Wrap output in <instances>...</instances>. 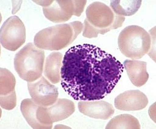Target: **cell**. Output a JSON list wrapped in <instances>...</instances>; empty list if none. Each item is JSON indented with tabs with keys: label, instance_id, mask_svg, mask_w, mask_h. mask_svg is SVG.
<instances>
[{
	"label": "cell",
	"instance_id": "cell-6",
	"mask_svg": "<svg viewBox=\"0 0 156 129\" xmlns=\"http://www.w3.org/2000/svg\"><path fill=\"white\" fill-rule=\"evenodd\" d=\"M86 2V1H53L49 6L43 7V12L46 19L54 23L65 22L73 16H80Z\"/></svg>",
	"mask_w": 156,
	"mask_h": 129
},
{
	"label": "cell",
	"instance_id": "cell-11",
	"mask_svg": "<svg viewBox=\"0 0 156 129\" xmlns=\"http://www.w3.org/2000/svg\"><path fill=\"white\" fill-rule=\"evenodd\" d=\"M80 112L90 118L107 120L112 117L115 110L112 104L103 100L81 101L78 103Z\"/></svg>",
	"mask_w": 156,
	"mask_h": 129
},
{
	"label": "cell",
	"instance_id": "cell-14",
	"mask_svg": "<svg viewBox=\"0 0 156 129\" xmlns=\"http://www.w3.org/2000/svg\"><path fill=\"white\" fill-rule=\"evenodd\" d=\"M39 106L32 99H25L21 103L20 110L28 124L33 129H47L37 120L36 112Z\"/></svg>",
	"mask_w": 156,
	"mask_h": 129
},
{
	"label": "cell",
	"instance_id": "cell-10",
	"mask_svg": "<svg viewBox=\"0 0 156 129\" xmlns=\"http://www.w3.org/2000/svg\"><path fill=\"white\" fill-rule=\"evenodd\" d=\"M148 100L145 93L139 90H129L117 96L114 101L115 107L120 110H140L148 105Z\"/></svg>",
	"mask_w": 156,
	"mask_h": 129
},
{
	"label": "cell",
	"instance_id": "cell-2",
	"mask_svg": "<svg viewBox=\"0 0 156 129\" xmlns=\"http://www.w3.org/2000/svg\"><path fill=\"white\" fill-rule=\"evenodd\" d=\"M86 18L83 23V35L87 38H97L112 30L122 27L124 16L117 15L112 8L103 2H95L86 10Z\"/></svg>",
	"mask_w": 156,
	"mask_h": 129
},
{
	"label": "cell",
	"instance_id": "cell-9",
	"mask_svg": "<svg viewBox=\"0 0 156 129\" xmlns=\"http://www.w3.org/2000/svg\"><path fill=\"white\" fill-rule=\"evenodd\" d=\"M28 88L32 100L40 106H51L58 100V88L43 76L37 81L28 82Z\"/></svg>",
	"mask_w": 156,
	"mask_h": 129
},
{
	"label": "cell",
	"instance_id": "cell-15",
	"mask_svg": "<svg viewBox=\"0 0 156 129\" xmlns=\"http://www.w3.org/2000/svg\"><path fill=\"white\" fill-rule=\"evenodd\" d=\"M142 1H112L110 8L119 16H131L136 13L141 5Z\"/></svg>",
	"mask_w": 156,
	"mask_h": 129
},
{
	"label": "cell",
	"instance_id": "cell-17",
	"mask_svg": "<svg viewBox=\"0 0 156 129\" xmlns=\"http://www.w3.org/2000/svg\"><path fill=\"white\" fill-rule=\"evenodd\" d=\"M16 78L9 70L1 68V96H7L15 91Z\"/></svg>",
	"mask_w": 156,
	"mask_h": 129
},
{
	"label": "cell",
	"instance_id": "cell-1",
	"mask_svg": "<svg viewBox=\"0 0 156 129\" xmlns=\"http://www.w3.org/2000/svg\"><path fill=\"white\" fill-rule=\"evenodd\" d=\"M124 66L115 57L90 44L73 46L61 68V84L75 100H99L111 93Z\"/></svg>",
	"mask_w": 156,
	"mask_h": 129
},
{
	"label": "cell",
	"instance_id": "cell-8",
	"mask_svg": "<svg viewBox=\"0 0 156 129\" xmlns=\"http://www.w3.org/2000/svg\"><path fill=\"white\" fill-rule=\"evenodd\" d=\"M26 33L24 24L16 16L8 18L1 28V43L6 49L16 51L24 44Z\"/></svg>",
	"mask_w": 156,
	"mask_h": 129
},
{
	"label": "cell",
	"instance_id": "cell-19",
	"mask_svg": "<svg viewBox=\"0 0 156 129\" xmlns=\"http://www.w3.org/2000/svg\"><path fill=\"white\" fill-rule=\"evenodd\" d=\"M53 1H34L38 5L42 6L43 7H47L52 4Z\"/></svg>",
	"mask_w": 156,
	"mask_h": 129
},
{
	"label": "cell",
	"instance_id": "cell-16",
	"mask_svg": "<svg viewBox=\"0 0 156 129\" xmlns=\"http://www.w3.org/2000/svg\"><path fill=\"white\" fill-rule=\"evenodd\" d=\"M141 128L138 120L129 114L117 116L110 120L106 129H134Z\"/></svg>",
	"mask_w": 156,
	"mask_h": 129
},
{
	"label": "cell",
	"instance_id": "cell-18",
	"mask_svg": "<svg viewBox=\"0 0 156 129\" xmlns=\"http://www.w3.org/2000/svg\"><path fill=\"white\" fill-rule=\"evenodd\" d=\"M16 105V92L7 96H1V106L6 110H12Z\"/></svg>",
	"mask_w": 156,
	"mask_h": 129
},
{
	"label": "cell",
	"instance_id": "cell-5",
	"mask_svg": "<svg viewBox=\"0 0 156 129\" xmlns=\"http://www.w3.org/2000/svg\"><path fill=\"white\" fill-rule=\"evenodd\" d=\"M118 46L125 57L136 60L141 59L149 53L151 38L144 28L138 26H129L119 34Z\"/></svg>",
	"mask_w": 156,
	"mask_h": 129
},
{
	"label": "cell",
	"instance_id": "cell-7",
	"mask_svg": "<svg viewBox=\"0 0 156 129\" xmlns=\"http://www.w3.org/2000/svg\"><path fill=\"white\" fill-rule=\"evenodd\" d=\"M75 110V106L73 102L65 98H59L51 106H39L36 115L41 124L46 126L47 129H51L53 123L67 119Z\"/></svg>",
	"mask_w": 156,
	"mask_h": 129
},
{
	"label": "cell",
	"instance_id": "cell-4",
	"mask_svg": "<svg viewBox=\"0 0 156 129\" xmlns=\"http://www.w3.org/2000/svg\"><path fill=\"white\" fill-rule=\"evenodd\" d=\"M44 59V50L29 43L15 55V70L23 80L28 82H35L42 76Z\"/></svg>",
	"mask_w": 156,
	"mask_h": 129
},
{
	"label": "cell",
	"instance_id": "cell-3",
	"mask_svg": "<svg viewBox=\"0 0 156 129\" xmlns=\"http://www.w3.org/2000/svg\"><path fill=\"white\" fill-rule=\"evenodd\" d=\"M83 29V24L79 21L56 25L38 32L35 36L34 43L38 48L58 51L72 44Z\"/></svg>",
	"mask_w": 156,
	"mask_h": 129
},
{
	"label": "cell",
	"instance_id": "cell-13",
	"mask_svg": "<svg viewBox=\"0 0 156 129\" xmlns=\"http://www.w3.org/2000/svg\"><path fill=\"white\" fill-rule=\"evenodd\" d=\"M63 54L54 52L46 58L44 68V74L53 84H57L61 80V68Z\"/></svg>",
	"mask_w": 156,
	"mask_h": 129
},
{
	"label": "cell",
	"instance_id": "cell-12",
	"mask_svg": "<svg viewBox=\"0 0 156 129\" xmlns=\"http://www.w3.org/2000/svg\"><path fill=\"white\" fill-rule=\"evenodd\" d=\"M123 64L131 82L134 86L140 87L147 83L149 78L147 70V62L127 59L124 61Z\"/></svg>",
	"mask_w": 156,
	"mask_h": 129
}]
</instances>
